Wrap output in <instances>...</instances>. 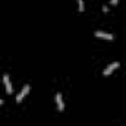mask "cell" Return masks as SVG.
Listing matches in <instances>:
<instances>
[{"label":"cell","instance_id":"ba28073f","mask_svg":"<svg viewBox=\"0 0 126 126\" xmlns=\"http://www.w3.org/2000/svg\"><path fill=\"white\" fill-rule=\"evenodd\" d=\"M1 103H3V100H0V104H1Z\"/></svg>","mask_w":126,"mask_h":126},{"label":"cell","instance_id":"3957f363","mask_svg":"<svg viewBox=\"0 0 126 126\" xmlns=\"http://www.w3.org/2000/svg\"><path fill=\"white\" fill-rule=\"evenodd\" d=\"M3 82H4V87H6V93L7 94H12V84H10V79H9V75H3Z\"/></svg>","mask_w":126,"mask_h":126},{"label":"cell","instance_id":"8992f818","mask_svg":"<svg viewBox=\"0 0 126 126\" xmlns=\"http://www.w3.org/2000/svg\"><path fill=\"white\" fill-rule=\"evenodd\" d=\"M78 9H79L81 12H84V9H85V6H84V0H78Z\"/></svg>","mask_w":126,"mask_h":126},{"label":"cell","instance_id":"52a82bcc","mask_svg":"<svg viewBox=\"0 0 126 126\" xmlns=\"http://www.w3.org/2000/svg\"><path fill=\"white\" fill-rule=\"evenodd\" d=\"M117 1H119V0H110V4H116Z\"/></svg>","mask_w":126,"mask_h":126},{"label":"cell","instance_id":"7a4b0ae2","mask_svg":"<svg viewBox=\"0 0 126 126\" xmlns=\"http://www.w3.org/2000/svg\"><path fill=\"white\" fill-rule=\"evenodd\" d=\"M117 67H119V62H113V63H110V64H109V66H107V67L104 69V73H103V75H104V76H109V75H110V73H111V72H113L114 69H117Z\"/></svg>","mask_w":126,"mask_h":126},{"label":"cell","instance_id":"277c9868","mask_svg":"<svg viewBox=\"0 0 126 126\" xmlns=\"http://www.w3.org/2000/svg\"><path fill=\"white\" fill-rule=\"evenodd\" d=\"M56 103H57V109H59V111H63V110H64V103H63V97H62L60 93L56 94Z\"/></svg>","mask_w":126,"mask_h":126},{"label":"cell","instance_id":"6da1fadb","mask_svg":"<svg viewBox=\"0 0 126 126\" xmlns=\"http://www.w3.org/2000/svg\"><path fill=\"white\" fill-rule=\"evenodd\" d=\"M30 90H31V87H30L28 84H27V85H24V88L21 90V93L16 95V103H21V101H22V98L30 93Z\"/></svg>","mask_w":126,"mask_h":126},{"label":"cell","instance_id":"5b68a950","mask_svg":"<svg viewBox=\"0 0 126 126\" xmlns=\"http://www.w3.org/2000/svg\"><path fill=\"white\" fill-rule=\"evenodd\" d=\"M95 37H100V38H106V40H113V34H109V32H104V31H95Z\"/></svg>","mask_w":126,"mask_h":126}]
</instances>
